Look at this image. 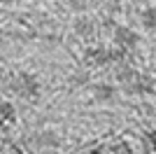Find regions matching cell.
<instances>
[{
  "mask_svg": "<svg viewBox=\"0 0 156 154\" xmlns=\"http://www.w3.org/2000/svg\"><path fill=\"white\" fill-rule=\"evenodd\" d=\"M0 2H2V5H9V2H14V0H0Z\"/></svg>",
  "mask_w": 156,
  "mask_h": 154,
  "instance_id": "cell-2",
  "label": "cell"
},
{
  "mask_svg": "<svg viewBox=\"0 0 156 154\" xmlns=\"http://www.w3.org/2000/svg\"><path fill=\"white\" fill-rule=\"evenodd\" d=\"M0 115L5 117V119H12L14 117V108L9 105V103H2V105H0Z\"/></svg>",
  "mask_w": 156,
  "mask_h": 154,
  "instance_id": "cell-1",
  "label": "cell"
}]
</instances>
